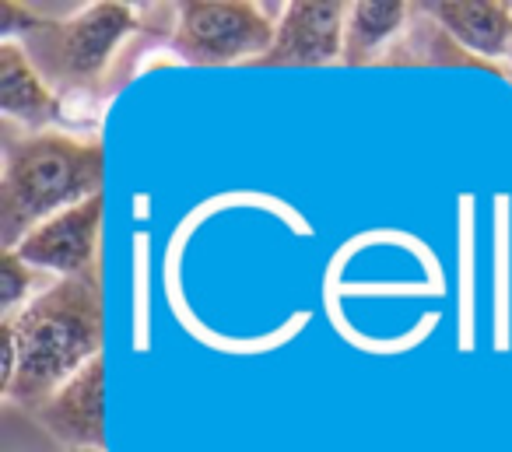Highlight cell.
Returning a JSON list of instances; mask_svg holds the SVG:
<instances>
[{"instance_id":"cell-3","label":"cell","mask_w":512,"mask_h":452,"mask_svg":"<svg viewBox=\"0 0 512 452\" xmlns=\"http://www.w3.org/2000/svg\"><path fill=\"white\" fill-rule=\"evenodd\" d=\"M137 15L120 0H99L74 11L71 18H39L36 29L15 43L25 46L46 81L85 88L102 78L109 60L130 32H137Z\"/></svg>"},{"instance_id":"cell-7","label":"cell","mask_w":512,"mask_h":452,"mask_svg":"<svg viewBox=\"0 0 512 452\" xmlns=\"http://www.w3.org/2000/svg\"><path fill=\"white\" fill-rule=\"evenodd\" d=\"M32 417L67 449H106V361L95 358L81 368Z\"/></svg>"},{"instance_id":"cell-1","label":"cell","mask_w":512,"mask_h":452,"mask_svg":"<svg viewBox=\"0 0 512 452\" xmlns=\"http://www.w3.org/2000/svg\"><path fill=\"white\" fill-rule=\"evenodd\" d=\"M18 340V375L4 396L36 410L85 365L102 358V284L99 274L43 284L29 305L4 316Z\"/></svg>"},{"instance_id":"cell-5","label":"cell","mask_w":512,"mask_h":452,"mask_svg":"<svg viewBox=\"0 0 512 452\" xmlns=\"http://www.w3.org/2000/svg\"><path fill=\"white\" fill-rule=\"evenodd\" d=\"M344 0H292L281 8L274 46L253 67H330L344 60Z\"/></svg>"},{"instance_id":"cell-4","label":"cell","mask_w":512,"mask_h":452,"mask_svg":"<svg viewBox=\"0 0 512 452\" xmlns=\"http://www.w3.org/2000/svg\"><path fill=\"white\" fill-rule=\"evenodd\" d=\"M278 18L253 0H186L176 8L172 53L193 67L249 64L274 46Z\"/></svg>"},{"instance_id":"cell-11","label":"cell","mask_w":512,"mask_h":452,"mask_svg":"<svg viewBox=\"0 0 512 452\" xmlns=\"http://www.w3.org/2000/svg\"><path fill=\"white\" fill-rule=\"evenodd\" d=\"M39 274L43 270L29 267L15 249H4L0 253V309L4 316H15L22 305H29L39 295Z\"/></svg>"},{"instance_id":"cell-9","label":"cell","mask_w":512,"mask_h":452,"mask_svg":"<svg viewBox=\"0 0 512 452\" xmlns=\"http://www.w3.org/2000/svg\"><path fill=\"white\" fill-rule=\"evenodd\" d=\"M0 113L18 127H29V134L57 130L64 120V99L15 39L0 43Z\"/></svg>"},{"instance_id":"cell-8","label":"cell","mask_w":512,"mask_h":452,"mask_svg":"<svg viewBox=\"0 0 512 452\" xmlns=\"http://www.w3.org/2000/svg\"><path fill=\"white\" fill-rule=\"evenodd\" d=\"M418 11L432 18L467 57L488 64L491 71L498 60H509L512 4L505 0H432V4H418Z\"/></svg>"},{"instance_id":"cell-6","label":"cell","mask_w":512,"mask_h":452,"mask_svg":"<svg viewBox=\"0 0 512 452\" xmlns=\"http://www.w3.org/2000/svg\"><path fill=\"white\" fill-rule=\"evenodd\" d=\"M102 207L106 200L92 197L85 204H74L67 211L53 214L39 228H32L15 249L29 267L43 270V274L67 281V277H85L95 270V249H99L102 232Z\"/></svg>"},{"instance_id":"cell-10","label":"cell","mask_w":512,"mask_h":452,"mask_svg":"<svg viewBox=\"0 0 512 452\" xmlns=\"http://www.w3.org/2000/svg\"><path fill=\"white\" fill-rule=\"evenodd\" d=\"M411 11L414 8L404 0H351L341 64L362 67L383 57V50H390L411 25Z\"/></svg>"},{"instance_id":"cell-2","label":"cell","mask_w":512,"mask_h":452,"mask_svg":"<svg viewBox=\"0 0 512 452\" xmlns=\"http://www.w3.org/2000/svg\"><path fill=\"white\" fill-rule=\"evenodd\" d=\"M102 176L106 155L95 137L67 130L8 137L0 172V246L18 249L53 214L99 197Z\"/></svg>"},{"instance_id":"cell-12","label":"cell","mask_w":512,"mask_h":452,"mask_svg":"<svg viewBox=\"0 0 512 452\" xmlns=\"http://www.w3.org/2000/svg\"><path fill=\"white\" fill-rule=\"evenodd\" d=\"M67 452H106V449H67Z\"/></svg>"},{"instance_id":"cell-13","label":"cell","mask_w":512,"mask_h":452,"mask_svg":"<svg viewBox=\"0 0 512 452\" xmlns=\"http://www.w3.org/2000/svg\"><path fill=\"white\" fill-rule=\"evenodd\" d=\"M509 71H512V53H509Z\"/></svg>"}]
</instances>
